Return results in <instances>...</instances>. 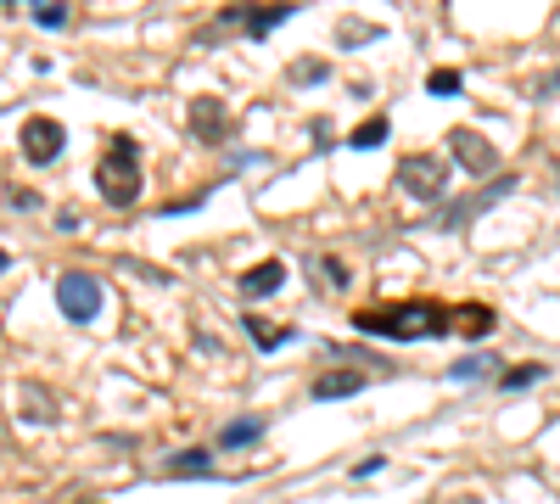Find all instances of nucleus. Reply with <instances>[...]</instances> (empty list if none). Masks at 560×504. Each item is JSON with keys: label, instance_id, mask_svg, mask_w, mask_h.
<instances>
[{"label": "nucleus", "instance_id": "1", "mask_svg": "<svg viewBox=\"0 0 560 504\" xmlns=\"http://www.w3.org/2000/svg\"><path fill=\"white\" fill-rule=\"evenodd\" d=\"M364 336H392V342H420V336H448L454 314L432 297H409V303H381V308H359L353 314Z\"/></svg>", "mask_w": 560, "mask_h": 504}, {"label": "nucleus", "instance_id": "2", "mask_svg": "<svg viewBox=\"0 0 560 504\" xmlns=\"http://www.w3.org/2000/svg\"><path fill=\"white\" fill-rule=\"evenodd\" d=\"M96 185H101V202H107V208H135V202H140L146 174H140L135 135H112V146L101 152V163H96Z\"/></svg>", "mask_w": 560, "mask_h": 504}, {"label": "nucleus", "instance_id": "3", "mask_svg": "<svg viewBox=\"0 0 560 504\" xmlns=\"http://www.w3.org/2000/svg\"><path fill=\"white\" fill-rule=\"evenodd\" d=\"M398 185L415 202H437L448 191V163L437 152H409V157H398Z\"/></svg>", "mask_w": 560, "mask_h": 504}, {"label": "nucleus", "instance_id": "4", "mask_svg": "<svg viewBox=\"0 0 560 504\" xmlns=\"http://www.w3.org/2000/svg\"><path fill=\"white\" fill-rule=\"evenodd\" d=\"M56 308H62L73 325H90L101 314V280L84 275V269H68V275L56 280Z\"/></svg>", "mask_w": 560, "mask_h": 504}, {"label": "nucleus", "instance_id": "5", "mask_svg": "<svg viewBox=\"0 0 560 504\" xmlns=\"http://www.w3.org/2000/svg\"><path fill=\"white\" fill-rule=\"evenodd\" d=\"M17 146H23V157L28 163H56V157H62V146H68V129L56 124V118H23V129H17Z\"/></svg>", "mask_w": 560, "mask_h": 504}, {"label": "nucleus", "instance_id": "6", "mask_svg": "<svg viewBox=\"0 0 560 504\" xmlns=\"http://www.w3.org/2000/svg\"><path fill=\"white\" fill-rule=\"evenodd\" d=\"M448 157L465 168V174H493L499 168V146L476 129H448Z\"/></svg>", "mask_w": 560, "mask_h": 504}, {"label": "nucleus", "instance_id": "7", "mask_svg": "<svg viewBox=\"0 0 560 504\" xmlns=\"http://www.w3.org/2000/svg\"><path fill=\"white\" fill-rule=\"evenodd\" d=\"M516 185H521L516 174H504V180L482 185V191H476V196H460V202H448V208H443V219H437V230H460L465 219H476V213H488L493 202H504V196L516 191Z\"/></svg>", "mask_w": 560, "mask_h": 504}, {"label": "nucleus", "instance_id": "8", "mask_svg": "<svg viewBox=\"0 0 560 504\" xmlns=\"http://www.w3.org/2000/svg\"><path fill=\"white\" fill-rule=\"evenodd\" d=\"M191 129H196V140L224 146V140H230V107H224L219 96H196L191 101Z\"/></svg>", "mask_w": 560, "mask_h": 504}, {"label": "nucleus", "instance_id": "9", "mask_svg": "<svg viewBox=\"0 0 560 504\" xmlns=\"http://www.w3.org/2000/svg\"><path fill=\"white\" fill-rule=\"evenodd\" d=\"M370 387V376L364 370H325V376H314V398L320 404H331V398H353V392Z\"/></svg>", "mask_w": 560, "mask_h": 504}, {"label": "nucleus", "instance_id": "10", "mask_svg": "<svg viewBox=\"0 0 560 504\" xmlns=\"http://www.w3.org/2000/svg\"><path fill=\"white\" fill-rule=\"evenodd\" d=\"M286 286V264L280 258H264V264H252L247 275H241V292L247 297H269V292H280Z\"/></svg>", "mask_w": 560, "mask_h": 504}, {"label": "nucleus", "instance_id": "11", "mask_svg": "<svg viewBox=\"0 0 560 504\" xmlns=\"http://www.w3.org/2000/svg\"><path fill=\"white\" fill-rule=\"evenodd\" d=\"M264 426H269L264 415L230 420V426H224V432H219V448H247V443H258V437H264Z\"/></svg>", "mask_w": 560, "mask_h": 504}, {"label": "nucleus", "instance_id": "12", "mask_svg": "<svg viewBox=\"0 0 560 504\" xmlns=\"http://www.w3.org/2000/svg\"><path fill=\"white\" fill-rule=\"evenodd\" d=\"M241 325H247V336H252V342H258L264 353H275L280 342H292V336H297L292 325H269V320H258V314H247Z\"/></svg>", "mask_w": 560, "mask_h": 504}, {"label": "nucleus", "instance_id": "13", "mask_svg": "<svg viewBox=\"0 0 560 504\" xmlns=\"http://www.w3.org/2000/svg\"><path fill=\"white\" fill-rule=\"evenodd\" d=\"M297 6H264V12H241V28H247V40H264L275 23H286Z\"/></svg>", "mask_w": 560, "mask_h": 504}, {"label": "nucleus", "instance_id": "14", "mask_svg": "<svg viewBox=\"0 0 560 504\" xmlns=\"http://www.w3.org/2000/svg\"><path fill=\"white\" fill-rule=\"evenodd\" d=\"M163 471L168 476H213V460H208V448H180Z\"/></svg>", "mask_w": 560, "mask_h": 504}, {"label": "nucleus", "instance_id": "15", "mask_svg": "<svg viewBox=\"0 0 560 504\" xmlns=\"http://www.w3.org/2000/svg\"><path fill=\"white\" fill-rule=\"evenodd\" d=\"M348 264H342V258H314V286H320V292H348Z\"/></svg>", "mask_w": 560, "mask_h": 504}, {"label": "nucleus", "instance_id": "16", "mask_svg": "<svg viewBox=\"0 0 560 504\" xmlns=\"http://www.w3.org/2000/svg\"><path fill=\"white\" fill-rule=\"evenodd\" d=\"M454 325H460L465 336H488L493 331V308L488 303H465V308H454Z\"/></svg>", "mask_w": 560, "mask_h": 504}, {"label": "nucleus", "instance_id": "17", "mask_svg": "<svg viewBox=\"0 0 560 504\" xmlns=\"http://www.w3.org/2000/svg\"><path fill=\"white\" fill-rule=\"evenodd\" d=\"M392 135V124H387V112H381V118H364L359 129H353L348 135V146H359V152H370V146H381V140Z\"/></svg>", "mask_w": 560, "mask_h": 504}, {"label": "nucleus", "instance_id": "18", "mask_svg": "<svg viewBox=\"0 0 560 504\" xmlns=\"http://www.w3.org/2000/svg\"><path fill=\"white\" fill-rule=\"evenodd\" d=\"M532 381H544V364H516V370H499V387L504 392H521Z\"/></svg>", "mask_w": 560, "mask_h": 504}, {"label": "nucleus", "instance_id": "19", "mask_svg": "<svg viewBox=\"0 0 560 504\" xmlns=\"http://www.w3.org/2000/svg\"><path fill=\"white\" fill-rule=\"evenodd\" d=\"M370 40H381V23H342L336 28V45L348 51V45H370Z\"/></svg>", "mask_w": 560, "mask_h": 504}, {"label": "nucleus", "instance_id": "20", "mask_svg": "<svg viewBox=\"0 0 560 504\" xmlns=\"http://www.w3.org/2000/svg\"><path fill=\"white\" fill-rule=\"evenodd\" d=\"M23 415H28V420H56L51 392H45V387H23Z\"/></svg>", "mask_w": 560, "mask_h": 504}, {"label": "nucleus", "instance_id": "21", "mask_svg": "<svg viewBox=\"0 0 560 504\" xmlns=\"http://www.w3.org/2000/svg\"><path fill=\"white\" fill-rule=\"evenodd\" d=\"M493 370L488 353H476V359H460V364H448V381H482Z\"/></svg>", "mask_w": 560, "mask_h": 504}, {"label": "nucleus", "instance_id": "22", "mask_svg": "<svg viewBox=\"0 0 560 504\" xmlns=\"http://www.w3.org/2000/svg\"><path fill=\"white\" fill-rule=\"evenodd\" d=\"M34 23L40 28H68V6H62V0H40V6H34Z\"/></svg>", "mask_w": 560, "mask_h": 504}, {"label": "nucleus", "instance_id": "23", "mask_svg": "<svg viewBox=\"0 0 560 504\" xmlns=\"http://www.w3.org/2000/svg\"><path fill=\"white\" fill-rule=\"evenodd\" d=\"M426 90H432V96H454V90H460V73H454V68H437L432 79H426Z\"/></svg>", "mask_w": 560, "mask_h": 504}, {"label": "nucleus", "instance_id": "24", "mask_svg": "<svg viewBox=\"0 0 560 504\" xmlns=\"http://www.w3.org/2000/svg\"><path fill=\"white\" fill-rule=\"evenodd\" d=\"M325 73H331L325 62H303V68H292V84H320Z\"/></svg>", "mask_w": 560, "mask_h": 504}, {"label": "nucleus", "instance_id": "25", "mask_svg": "<svg viewBox=\"0 0 560 504\" xmlns=\"http://www.w3.org/2000/svg\"><path fill=\"white\" fill-rule=\"evenodd\" d=\"M6 202H12V208H40V196H34V191H23V185H12V191H6Z\"/></svg>", "mask_w": 560, "mask_h": 504}, {"label": "nucleus", "instance_id": "26", "mask_svg": "<svg viewBox=\"0 0 560 504\" xmlns=\"http://www.w3.org/2000/svg\"><path fill=\"white\" fill-rule=\"evenodd\" d=\"M532 90H538V96H549V90H560V68H549V73H544V79L532 84Z\"/></svg>", "mask_w": 560, "mask_h": 504}, {"label": "nucleus", "instance_id": "27", "mask_svg": "<svg viewBox=\"0 0 560 504\" xmlns=\"http://www.w3.org/2000/svg\"><path fill=\"white\" fill-rule=\"evenodd\" d=\"M376 471H381V454H370V460L353 465V476H376Z\"/></svg>", "mask_w": 560, "mask_h": 504}, {"label": "nucleus", "instance_id": "28", "mask_svg": "<svg viewBox=\"0 0 560 504\" xmlns=\"http://www.w3.org/2000/svg\"><path fill=\"white\" fill-rule=\"evenodd\" d=\"M6 269H12V252H0V275H6Z\"/></svg>", "mask_w": 560, "mask_h": 504}, {"label": "nucleus", "instance_id": "29", "mask_svg": "<svg viewBox=\"0 0 560 504\" xmlns=\"http://www.w3.org/2000/svg\"><path fill=\"white\" fill-rule=\"evenodd\" d=\"M460 504H482V499H476V493H471V499H460Z\"/></svg>", "mask_w": 560, "mask_h": 504}, {"label": "nucleus", "instance_id": "30", "mask_svg": "<svg viewBox=\"0 0 560 504\" xmlns=\"http://www.w3.org/2000/svg\"><path fill=\"white\" fill-rule=\"evenodd\" d=\"M79 504H101V499H79Z\"/></svg>", "mask_w": 560, "mask_h": 504}, {"label": "nucleus", "instance_id": "31", "mask_svg": "<svg viewBox=\"0 0 560 504\" xmlns=\"http://www.w3.org/2000/svg\"><path fill=\"white\" fill-rule=\"evenodd\" d=\"M555 174H560V168H555Z\"/></svg>", "mask_w": 560, "mask_h": 504}]
</instances>
